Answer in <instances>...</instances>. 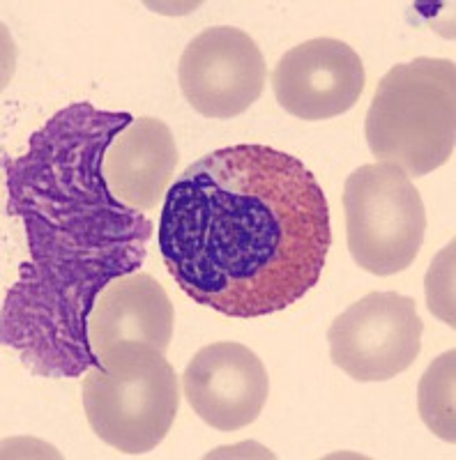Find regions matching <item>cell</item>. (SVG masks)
Here are the masks:
<instances>
[{
	"mask_svg": "<svg viewBox=\"0 0 456 460\" xmlns=\"http://www.w3.org/2000/svg\"><path fill=\"white\" fill-rule=\"evenodd\" d=\"M130 113L65 106L5 157L7 217L26 230L28 256L3 304L0 341L44 377H79L97 364L88 315L116 277L146 261L152 221L118 203L102 175L104 150Z\"/></svg>",
	"mask_w": 456,
	"mask_h": 460,
	"instance_id": "cell-1",
	"label": "cell"
},
{
	"mask_svg": "<svg viewBox=\"0 0 456 460\" xmlns=\"http://www.w3.org/2000/svg\"><path fill=\"white\" fill-rule=\"evenodd\" d=\"M168 274L228 318L289 309L318 283L332 244L330 205L314 172L258 143L189 164L164 196L157 230Z\"/></svg>",
	"mask_w": 456,
	"mask_h": 460,
	"instance_id": "cell-2",
	"label": "cell"
},
{
	"mask_svg": "<svg viewBox=\"0 0 456 460\" xmlns=\"http://www.w3.org/2000/svg\"><path fill=\"white\" fill-rule=\"evenodd\" d=\"M364 137L378 162L425 178L450 162L456 146V63L415 58L385 74L364 120Z\"/></svg>",
	"mask_w": 456,
	"mask_h": 460,
	"instance_id": "cell-3",
	"label": "cell"
},
{
	"mask_svg": "<svg viewBox=\"0 0 456 460\" xmlns=\"http://www.w3.org/2000/svg\"><path fill=\"white\" fill-rule=\"evenodd\" d=\"M180 405L178 376L164 352L139 341L111 345L84 377V410L104 445L148 454L168 435Z\"/></svg>",
	"mask_w": 456,
	"mask_h": 460,
	"instance_id": "cell-4",
	"label": "cell"
},
{
	"mask_svg": "<svg viewBox=\"0 0 456 460\" xmlns=\"http://www.w3.org/2000/svg\"><path fill=\"white\" fill-rule=\"evenodd\" d=\"M346 240L364 272L392 277L413 265L425 242L426 209L413 180L394 164H364L344 184Z\"/></svg>",
	"mask_w": 456,
	"mask_h": 460,
	"instance_id": "cell-5",
	"label": "cell"
},
{
	"mask_svg": "<svg viewBox=\"0 0 456 460\" xmlns=\"http://www.w3.org/2000/svg\"><path fill=\"white\" fill-rule=\"evenodd\" d=\"M422 332L425 323L413 297L369 293L330 324V359L357 382H388L413 367Z\"/></svg>",
	"mask_w": 456,
	"mask_h": 460,
	"instance_id": "cell-6",
	"label": "cell"
},
{
	"mask_svg": "<svg viewBox=\"0 0 456 460\" xmlns=\"http://www.w3.org/2000/svg\"><path fill=\"white\" fill-rule=\"evenodd\" d=\"M178 84L192 109L228 120L258 102L265 88V60L240 28H205L180 56Z\"/></svg>",
	"mask_w": 456,
	"mask_h": 460,
	"instance_id": "cell-7",
	"label": "cell"
},
{
	"mask_svg": "<svg viewBox=\"0 0 456 460\" xmlns=\"http://www.w3.org/2000/svg\"><path fill=\"white\" fill-rule=\"evenodd\" d=\"M367 74L362 58L335 37H316L279 58L273 90L279 106L300 120H330L362 97Z\"/></svg>",
	"mask_w": 456,
	"mask_h": 460,
	"instance_id": "cell-8",
	"label": "cell"
},
{
	"mask_svg": "<svg viewBox=\"0 0 456 460\" xmlns=\"http://www.w3.org/2000/svg\"><path fill=\"white\" fill-rule=\"evenodd\" d=\"M183 392L201 421L221 433L246 429L265 408L270 377L246 345L233 341L203 345L183 373Z\"/></svg>",
	"mask_w": 456,
	"mask_h": 460,
	"instance_id": "cell-9",
	"label": "cell"
},
{
	"mask_svg": "<svg viewBox=\"0 0 456 460\" xmlns=\"http://www.w3.org/2000/svg\"><path fill=\"white\" fill-rule=\"evenodd\" d=\"M178 146L159 118H134L104 150L102 175L118 203L137 212H150L174 184Z\"/></svg>",
	"mask_w": 456,
	"mask_h": 460,
	"instance_id": "cell-10",
	"label": "cell"
},
{
	"mask_svg": "<svg viewBox=\"0 0 456 460\" xmlns=\"http://www.w3.org/2000/svg\"><path fill=\"white\" fill-rule=\"evenodd\" d=\"M174 323V304L157 279L146 272L116 277L94 299L88 315L90 350L100 357L111 345L139 341L166 352Z\"/></svg>",
	"mask_w": 456,
	"mask_h": 460,
	"instance_id": "cell-11",
	"label": "cell"
},
{
	"mask_svg": "<svg viewBox=\"0 0 456 460\" xmlns=\"http://www.w3.org/2000/svg\"><path fill=\"white\" fill-rule=\"evenodd\" d=\"M454 364L456 350L443 352L425 371L417 387V408L431 433L454 445Z\"/></svg>",
	"mask_w": 456,
	"mask_h": 460,
	"instance_id": "cell-12",
	"label": "cell"
},
{
	"mask_svg": "<svg viewBox=\"0 0 456 460\" xmlns=\"http://www.w3.org/2000/svg\"><path fill=\"white\" fill-rule=\"evenodd\" d=\"M454 240L435 256L426 272V306L435 318H441L454 330Z\"/></svg>",
	"mask_w": 456,
	"mask_h": 460,
	"instance_id": "cell-13",
	"label": "cell"
}]
</instances>
